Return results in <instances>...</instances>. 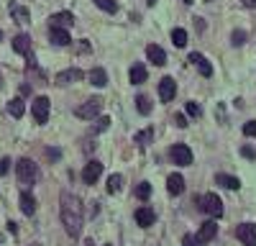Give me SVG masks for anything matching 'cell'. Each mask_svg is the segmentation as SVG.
<instances>
[{
	"label": "cell",
	"mask_w": 256,
	"mask_h": 246,
	"mask_svg": "<svg viewBox=\"0 0 256 246\" xmlns=\"http://www.w3.org/2000/svg\"><path fill=\"white\" fill-rule=\"evenodd\" d=\"M182 3H192V0H182Z\"/></svg>",
	"instance_id": "41"
},
{
	"label": "cell",
	"mask_w": 256,
	"mask_h": 246,
	"mask_svg": "<svg viewBox=\"0 0 256 246\" xmlns=\"http://www.w3.org/2000/svg\"><path fill=\"white\" fill-rule=\"evenodd\" d=\"M200 205H203V210H205L207 215H213V218H220V215H223V200H220L215 192L203 195V197H200Z\"/></svg>",
	"instance_id": "5"
},
{
	"label": "cell",
	"mask_w": 256,
	"mask_h": 246,
	"mask_svg": "<svg viewBox=\"0 0 256 246\" xmlns=\"http://www.w3.org/2000/svg\"><path fill=\"white\" fill-rule=\"evenodd\" d=\"M93 3H95L100 10H105V13H115V10H118V3H115V0H93Z\"/></svg>",
	"instance_id": "28"
},
{
	"label": "cell",
	"mask_w": 256,
	"mask_h": 246,
	"mask_svg": "<svg viewBox=\"0 0 256 246\" xmlns=\"http://www.w3.org/2000/svg\"><path fill=\"white\" fill-rule=\"evenodd\" d=\"M190 64L198 67L203 77H210V74H213V64H210V62H207L200 52H192V54H190Z\"/></svg>",
	"instance_id": "11"
},
{
	"label": "cell",
	"mask_w": 256,
	"mask_h": 246,
	"mask_svg": "<svg viewBox=\"0 0 256 246\" xmlns=\"http://www.w3.org/2000/svg\"><path fill=\"white\" fill-rule=\"evenodd\" d=\"M108 246H113V244H108Z\"/></svg>",
	"instance_id": "43"
},
{
	"label": "cell",
	"mask_w": 256,
	"mask_h": 246,
	"mask_svg": "<svg viewBox=\"0 0 256 246\" xmlns=\"http://www.w3.org/2000/svg\"><path fill=\"white\" fill-rule=\"evenodd\" d=\"M8 113H10L13 118H21V116L26 113V103H23L21 98H13V100L8 103Z\"/></svg>",
	"instance_id": "25"
},
{
	"label": "cell",
	"mask_w": 256,
	"mask_h": 246,
	"mask_svg": "<svg viewBox=\"0 0 256 246\" xmlns=\"http://www.w3.org/2000/svg\"><path fill=\"white\" fill-rule=\"evenodd\" d=\"M174 126H177V128H187V118H185L182 113H177V116H174Z\"/></svg>",
	"instance_id": "34"
},
{
	"label": "cell",
	"mask_w": 256,
	"mask_h": 246,
	"mask_svg": "<svg viewBox=\"0 0 256 246\" xmlns=\"http://www.w3.org/2000/svg\"><path fill=\"white\" fill-rule=\"evenodd\" d=\"M59 215H62V223H64V231L72 236V239H80L82 234V203L77 195L72 192H62V197H59Z\"/></svg>",
	"instance_id": "1"
},
{
	"label": "cell",
	"mask_w": 256,
	"mask_h": 246,
	"mask_svg": "<svg viewBox=\"0 0 256 246\" xmlns=\"http://www.w3.org/2000/svg\"><path fill=\"white\" fill-rule=\"evenodd\" d=\"M146 3H149V5H154V3H156V0H146Z\"/></svg>",
	"instance_id": "40"
},
{
	"label": "cell",
	"mask_w": 256,
	"mask_h": 246,
	"mask_svg": "<svg viewBox=\"0 0 256 246\" xmlns=\"http://www.w3.org/2000/svg\"><path fill=\"white\" fill-rule=\"evenodd\" d=\"M136 108H139L141 116H149V113H152V100H149L146 95H139L136 98Z\"/></svg>",
	"instance_id": "27"
},
{
	"label": "cell",
	"mask_w": 256,
	"mask_h": 246,
	"mask_svg": "<svg viewBox=\"0 0 256 246\" xmlns=\"http://www.w3.org/2000/svg\"><path fill=\"white\" fill-rule=\"evenodd\" d=\"M207 3H210V0H207Z\"/></svg>",
	"instance_id": "44"
},
{
	"label": "cell",
	"mask_w": 256,
	"mask_h": 246,
	"mask_svg": "<svg viewBox=\"0 0 256 246\" xmlns=\"http://www.w3.org/2000/svg\"><path fill=\"white\" fill-rule=\"evenodd\" d=\"M0 39H3V31H0Z\"/></svg>",
	"instance_id": "42"
},
{
	"label": "cell",
	"mask_w": 256,
	"mask_h": 246,
	"mask_svg": "<svg viewBox=\"0 0 256 246\" xmlns=\"http://www.w3.org/2000/svg\"><path fill=\"white\" fill-rule=\"evenodd\" d=\"M10 169V159H0V177H5Z\"/></svg>",
	"instance_id": "36"
},
{
	"label": "cell",
	"mask_w": 256,
	"mask_h": 246,
	"mask_svg": "<svg viewBox=\"0 0 256 246\" xmlns=\"http://www.w3.org/2000/svg\"><path fill=\"white\" fill-rule=\"evenodd\" d=\"M215 234H218V226H215V221H207V223H203L200 226V231H198V244H207V241H213L215 239Z\"/></svg>",
	"instance_id": "12"
},
{
	"label": "cell",
	"mask_w": 256,
	"mask_h": 246,
	"mask_svg": "<svg viewBox=\"0 0 256 246\" xmlns=\"http://www.w3.org/2000/svg\"><path fill=\"white\" fill-rule=\"evenodd\" d=\"M13 49H16L18 54H31V36H26V34H18L16 39H13Z\"/></svg>",
	"instance_id": "19"
},
{
	"label": "cell",
	"mask_w": 256,
	"mask_h": 246,
	"mask_svg": "<svg viewBox=\"0 0 256 246\" xmlns=\"http://www.w3.org/2000/svg\"><path fill=\"white\" fill-rule=\"evenodd\" d=\"M90 82H93L95 87H105V85H108V72H105V69H100V67H95V69H90Z\"/></svg>",
	"instance_id": "21"
},
{
	"label": "cell",
	"mask_w": 256,
	"mask_h": 246,
	"mask_svg": "<svg viewBox=\"0 0 256 246\" xmlns=\"http://www.w3.org/2000/svg\"><path fill=\"white\" fill-rule=\"evenodd\" d=\"M187 113H190V116H195V118H198V116H200L203 111H200V105L195 103V100H190V103H187Z\"/></svg>",
	"instance_id": "32"
},
{
	"label": "cell",
	"mask_w": 256,
	"mask_h": 246,
	"mask_svg": "<svg viewBox=\"0 0 256 246\" xmlns=\"http://www.w3.org/2000/svg\"><path fill=\"white\" fill-rule=\"evenodd\" d=\"M236 239L244 246H256V223H241L236 228Z\"/></svg>",
	"instance_id": "6"
},
{
	"label": "cell",
	"mask_w": 256,
	"mask_h": 246,
	"mask_svg": "<svg viewBox=\"0 0 256 246\" xmlns=\"http://www.w3.org/2000/svg\"><path fill=\"white\" fill-rule=\"evenodd\" d=\"M215 184H220L225 190H238L241 187L238 177H231V175H215Z\"/></svg>",
	"instance_id": "23"
},
{
	"label": "cell",
	"mask_w": 256,
	"mask_h": 246,
	"mask_svg": "<svg viewBox=\"0 0 256 246\" xmlns=\"http://www.w3.org/2000/svg\"><path fill=\"white\" fill-rule=\"evenodd\" d=\"M16 175H18V182L23 187H31V184H36V180H39V167L31 159H18L16 162Z\"/></svg>",
	"instance_id": "2"
},
{
	"label": "cell",
	"mask_w": 256,
	"mask_h": 246,
	"mask_svg": "<svg viewBox=\"0 0 256 246\" xmlns=\"http://www.w3.org/2000/svg\"><path fill=\"white\" fill-rule=\"evenodd\" d=\"M244 157H249V159H254L256 154H254V149H249V146H244Z\"/></svg>",
	"instance_id": "38"
},
{
	"label": "cell",
	"mask_w": 256,
	"mask_h": 246,
	"mask_svg": "<svg viewBox=\"0 0 256 246\" xmlns=\"http://www.w3.org/2000/svg\"><path fill=\"white\" fill-rule=\"evenodd\" d=\"M49 39H51V44H56V46H67V44H72V39H69V34H67V28H59V26H49Z\"/></svg>",
	"instance_id": "15"
},
{
	"label": "cell",
	"mask_w": 256,
	"mask_h": 246,
	"mask_svg": "<svg viewBox=\"0 0 256 246\" xmlns=\"http://www.w3.org/2000/svg\"><path fill=\"white\" fill-rule=\"evenodd\" d=\"M167 190L172 195H182L185 192V177L182 175H169L167 177Z\"/></svg>",
	"instance_id": "18"
},
{
	"label": "cell",
	"mask_w": 256,
	"mask_h": 246,
	"mask_svg": "<svg viewBox=\"0 0 256 246\" xmlns=\"http://www.w3.org/2000/svg\"><path fill=\"white\" fill-rule=\"evenodd\" d=\"M172 41H174V46H179V49L187 46V31L185 28H174L172 31Z\"/></svg>",
	"instance_id": "26"
},
{
	"label": "cell",
	"mask_w": 256,
	"mask_h": 246,
	"mask_svg": "<svg viewBox=\"0 0 256 246\" xmlns=\"http://www.w3.org/2000/svg\"><path fill=\"white\" fill-rule=\"evenodd\" d=\"M241 3H244L246 8H256V0H241Z\"/></svg>",
	"instance_id": "39"
},
{
	"label": "cell",
	"mask_w": 256,
	"mask_h": 246,
	"mask_svg": "<svg viewBox=\"0 0 256 246\" xmlns=\"http://www.w3.org/2000/svg\"><path fill=\"white\" fill-rule=\"evenodd\" d=\"M169 154H172L174 164H179V167H190L192 164V151H190L187 144H174Z\"/></svg>",
	"instance_id": "7"
},
{
	"label": "cell",
	"mask_w": 256,
	"mask_h": 246,
	"mask_svg": "<svg viewBox=\"0 0 256 246\" xmlns=\"http://www.w3.org/2000/svg\"><path fill=\"white\" fill-rule=\"evenodd\" d=\"M231 41H233V46H241V44H246V31H233Z\"/></svg>",
	"instance_id": "31"
},
{
	"label": "cell",
	"mask_w": 256,
	"mask_h": 246,
	"mask_svg": "<svg viewBox=\"0 0 256 246\" xmlns=\"http://www.w3.org/2000/svg\"><path fill=\"white\" fill-rule=\"evenodd\" d=\"M49 108H51V103H49L47 95H39L31 103V113H34V121L39 123V126H44V123L49 121Z\"/></svg>",
	"instance_id": "4"
},
{
	"label": "cell",
	"mask_w": 256,
	"mask_h": 246,
	"mask_svg": "<svg viewBox=\"0 0 256 246\" xmlns=\"http://www.w3.org/2000/svg\"><path fill=\"white\" fill-rule=\"evenodd\" d=\"M108 126H110V118L102 116V118L98 121V131H108Z\"/></svg>",
	"instance_id": "35"
},
{
	"label": "cell",
	"mask_w": 256,
	"mask_h": 246,
	"mask_svg": "<svg viewBox=\"0 0 256 246\" xmlns=\"http://www.w3.org/2000/svg\"><path fill=\"white\" fill-rule=\"evenodd\" d=\"M102 175V164L100 162H87L85 164V169H82V180L87 182V184H93V182H98V177Z\"/></svg>",
	"instance_id": "10"
},
{
	"label": "cell",
	"mask_w": 256,
	"mask_h": 246,
	"mask_svg": "<svg viewBox=\"0 0 256 246\" xmlns=\"http://www.w3.org/2000/svg\"><path fill=\"white\" fill-rule=\"evenodd\" d=\"M182 246H198V239H195V236H190V234H187V236L182 239Z\"/></svg>",
	"instance_id": "37"
},
{
	"label": "cell",
	"mask_w": 256,
	"mask_h": 246,
	"mask_svg": "<svg viewBox=\"0 0 256 246\" xmlns=\"http://www.w3.org/2000/svg\"><path fill=\"white\" fill-rule=\"evenodd\" d=\"M149 195H152V184H149V182H139L136 197H139V200H149Z\"/></svg>",
	"instance_id": "30"
},
{
	"label": "cell",
	"mask_w": 256,
	"mask_h": 246,
	"mask_svg": "<svg viewBox=\"0 0 256 246\" xmlns=\"http://www.w3.org/2000/svg\"><path fill=\"white\" fill-rule=\"evenodd\" d=\"M174 92H177L174 77H161V80H159V98H161V103L174 100Z\"/></svg>",
	"instance_id": "8"
},
{
	"label": "cell",
	"mask_w": 256,
	"mask_h": 246,
	"mask_svg": "<svg viewBox=\"0 0 256 246\" xmlns=\"http://www.w3.org/2000/svg\"><path fill=\"white\" fill-rule=\"evenodd\" d=\"M21 210H23V215L36 213V197L31 192H21Z\"/></svg>",
	"instance_id": "20"
},
{
	"label": "cell",
	"mask_w": 256,
	"mask_h": 246,
	"mask_svg": "<svg viewBox=\"0 0 256 246\" xmlns=\"http://www.w3.org/2000/svg\"><path fill=\"white\" fill-rule=\"evenodd\" d=\"M74 23V15L69 10H62V13H54L49 18V26H59V28H69Z\"/></svg>",
	"instance_id": "17"
},
{
	"label": "cell",
	"mask_w": 256,
	"mask_h": 246,
	"mask_svg": "<svg viewBox=\"0 0 256 246\" xmlns=\"http://www.w3.org/2000/svg\"><path fill=\"white\" fill-rule=\"evenodd\" d=\"M82 77H85V72H82V69L72 67V69H64V72H59V74L54 77V82H56V85H72V82H80Z\"/></svg>",
	"instance_id": "9"
},
{
	"label": "cell",
	"mask_w": 256,
	"mask_h": 246,
	"mask_svg": "<svg viewBox=\"0 0 256 246\" xmlns=\"http://www.w3.org/2000/svg\"><path fill=\"white\" fill-rule=\"evenodd\" d=\"M8 10H10V15H13V21H16V23H31V13H28V8H23L18 3H10Z\"/></svg>",
	"instance_id": "16"
},
{
	"label": "cell",
	"mask_w": 256,
	"mask_h": 246,
	"mask_svg": "<svg viewBox=\"0 0 256 246\" xmlns=\"http://www.w3.org/2000/svg\"><path fill=\"white\" fill-rule=\"evenodd\" d=\"M154 221H156V215H154V210L149 208V205H141V208L136 210V223H139L141 228L154 226Z\"/></svg>",
	"instance_id": "14"
},
{
	"label": "cell",
	"mask_w": 256,
	"mask_h": 246,
	"mask_svg": "<svg viewBox=\"0 0 256 246\" xmlns=\"http://www.w3.org/2000/svg\"><path fill=\"white\" fill-rule=\"evenodd\" d=\"M128 80H131L133 85H141V82H146V67L136 62V64L131 67V72H128Z\"/></svg>",
	"instance_id": "22"
},
{
	"label": "cell",
	"mask_w": 256,
	"mask_h": 246,
	"mask_svg": "<svg viewBox=\"0 0 256 246\" xmlns=\"http://www.w3.org/2000/svg\"><path fill=\"white\" fill-rule=\"evenodd\" d=\"M100 111H102V98H90V100H85L82 105L74 108V116L82 118V121H93Z\"/></svg>",
	"instance_id": "3"
},
{
	"label": "cell",
	"mask_w": 256,
	"mask_h": 246,
	"mask_svg": "<svg viewBox=\"0 0 256 246\" xmlns=\"http://www.w3.org/2000/svg\"><path fill=\"white\" fill-rule=\"evenodd\" d=\"M154 141V128H144L139 133H133V144H139V146H149Z\"/></svg>",
	"instance_id": "24"
},
{
	"label": "cell",
	"mask_w": 256,
	"mask_h": 246,
	"mask_svg": "<svg viewBox=\"0 0 256 246\" xmlns=\"http://www.w3.org/2000/svg\"><path fill=\"white\" fill-rule=\"evenodd\" d=\"M244 133H246V136H256V121L244 123Z\"/></svg>",
	"instance_id": "33"
},
{
	"label": "cell",
	"mask_w": 256,
	"mask_h": 246,
	"mask_svg": "<svg viewBox=\"0 0 256 246\" xmlns=\"http://www.w3.org/2000/svg\"><path fill=\"white\" fill-rule=\"evenodd\" d=\"M120 184H123V177H120V175H110V177H108V192H110V195L118 192Z\"/></svg>",
	"instance_id": "29"
},
{
	"label": "cell",
	"mask_w": 256,
	"mask_h": 246,
	"mask_svg": "<svg viewBox=\"0 0 256 246\" xmlns=\"http://www.w3.org/2000/svg\"><path fill=\"white\" fill-rule=\"evenodd\" d=\"M146 57H149V62H154L156 67L167 64V54H164V49H161V46H156V44H149L146 46Z\"/></svg>",
	"instance_id": "13"
}]
</instances>
